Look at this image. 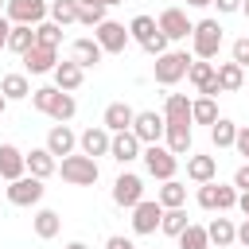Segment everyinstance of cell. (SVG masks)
<instances>
[{
  "mask_svg": "<svg viewBox=\"0 0 249 249\" xmlns=\"http://www.w3.org/2000/svg\"><path fill=\"white\" fill-rule=\"evenodd\" d=\"M132 132L140 136V144H160V140H163V132H167V121H163V113L144 109V113H136Z\"/></svg>",
  "mask_w": 249,
  "mask_h": 249,
  "instance_id": "7c38bea8",
  "label": "cell"
},
{
  "mask_svg": "<svg viewBox=\"0 0 249 249\" xmlns=\"http://www.w3.org/2000/svg\"><path fill=\"white\" fill-rule=\"evenodd\" d=\"M206 237H210V245H218V249H226V245H233L237 241V226L230 222V218H210V226H206Z\"/></svg>",
  "mask_w": 249,
  "mask_h": 249,
  "instance_id": "cb8c5ba5",
  "label": "cell"
},
{
  "mask_svg": "<svg viewBox=\"0 0 249 249\" xmlns=\"http://www.w3.org/2000/svg\"><path fill=\"white\" fill-rule=\"evenodd\" d=\"M101 54H105V51H101V43H97V39H74V47H70V58H74L82 70L97 66V62H101Z\"/></svg>",
  "mask_w": 249,
  "mask_h": 249,
  "instance_id": "ffe728a7",
  "label": "cell"
},
{
  "mask_svg": "<svg viewBox=\"0 0 249 249\" xmlns=\"http://www.w3.org/2000/svg\"><path fill=\"white\" fill-rule=\"evenodd\" d=\"M140 198H144V179H140V175H132V171H121V175H117V183H113V202L132 210Z\"/></svg>",
  "mask_w": 249,
  "mask_h": 249,
  "instance_id": "4fadbf2b",
  "label": "cell"
},
{
  "mask_svg": "<svg viewBox=\"0 0 249 249\" xmlns=\"http://www.w3.org/2000/svg\"><path fill=\"white\" fill-rule=\"evenodd\" d=\"M237 195H241V191H237L233 183H230V187H226V183H214V179H210V183H198V206H202V210L226 214V210L237 206Z\"/></svg>",
  "mask_w": 249,
  "mask_h": 249,
  "instance_id": "8992f818",
  "label": "cell"
},
{
  "mask_svg": "<svg viewBox=\"0 0 249 249\" xmlns=\"http://www.w3.org/2000/svg\"><path fill=\"white\" fill-rule=\"evenodd\" d=\"M163 121L195 124V121H191V101H187V93H167V101H163Z\"/></svg>",
  "mask_w": 249,
  "mask_h": 249,
  "instance_id": "83f0119b",
  "label": "cell"
},
{
  "mask_svg": "<svg viewBox=\"0 0 249 249\" xmlns=\"http://www.w3.org/2000/svg\"><path fill=\"white\" fill-rule=\"evenodd\" d=\"M156 198H160V206H163V210L183 206V202H187V187H183L179 179H163V187L156 191Z\"/></svg>",
  "mask_w": 249,
  "mask_h": 249,
  "instance_id": "4dcf8cb0",
  "label": "cell"
},
{
  "mask_svg": "<svg viewBox=\"0 0 249 249\" xmlns=\"http://www.w3.org/2000/svg\"><path fill=\"white\" fill-rule=\"evenodd\" d=\"M191 121H195V124H214V121H218L214 97H195V101H191Z\"/></svg>",
  "mask_w": 249,
  "mask_h": 249,
  "instance_id": "8d00e7d4",
  "label": "cell"
},
{
  "mask_svg": "<svg viewBox=\"0 0 249 249\" xmlns=\"http://www.w3.org/2000/svg\"><path fill=\"white\" fill-rule=\"evenodd\" d=\"M156 23H160V31H163L167 39H191V31H195V23L187 19L183 8H163Z\"/></svg>",
  "mask_w": 249,
  "mask_h": 249,
  "instance_id": "5bb4252c",
  "label": "cell"
},
{
  "mask_svg": "<svg viewBox=\"0 0 249 249\" xmlns=\"http://www.w3.org/2000/svg\"><path fill=\"white\" fill-rule=\"evenodd\" d=\"M54 51H58V47H43V43H35V47H31L27 54H19V58H23L27 74H54V66H58Z\"/></svg>",
  "mask_w": 249,
  "mask_h": 249,
  "instance_id": "2e32d148",
  "label": "cell"
},
{
  "mask_svg": "<svg viewBox=\"0 0 249 249\" xmlns=\"http://www.w3.org/2000/svg\"><path fill=\"white\" fill-rule=\"evenodd\" d=\"M35 43H43V47H58V43H62V23H54V19H51V23H47V19L35 23Z\"/></svg>",
  "mask_w": 249,
  "mask_h": 249,
  "instance_id": "f35d334b",
  "label": "cell"
},
{
  "mask_svg": "<svg viewBox=\"0 0 249 249\" xmlns=\"http://www.w3.org/2000/svg\"><path fill=\"white\" fill-rule=\"evenodd\" d=\"M82 4H101V0H82Z\"/></svg>",
  "mask_w": 249,
  "mask_h": 249,
  "instance_id": "11a10c76",
  "label": "cell"
},
{
  "mask_svg": "<svg viewBox=\"0 0 249 249\" xmlns=\"http://www.w3.org/2000/svg\"><path fill=\"white\" fill-rule=\"evenodd\" d=\"M4 105H8V97H4V93H0V113H4Z\"/></svg>",
  "mask_w": 249,
  "mask_h": 249,
  "instance_id": "f5cc1de1",
  "label": "cell"
},
{
  "mask_svg": "<svg viewBox=\"0 0 249 249\" xmlns=\"http://www.w3.org/2000/svg\"><path fill=\"white\" fill-rule=\"evenodd\" d=\"M78 144H82V152L86 156H109V144H113V132L105 128V124H89L82 136H78Z\"/></svg>",
  "mask_w": 249,
  "mask_h": 249,
  "instance_id": "e0dca14e",
  "label": "cell"
},
{
  "mask_svg": "<svg viewBox=\"0 0 249 249\" xmlns=\"http://www.w3.org/2000/svg\"><path fill=\"white\" fill-rule=\"evenodd\" d=\"M179 249H210L206 226H187V230L179 233Z\"/></svg>",
  "mask_w": 249,
  "mask_h": 249,
  "instance_id": "74e56055",
  "label": "cell"
},
{
  "mask_svg": "<svg viewBox=\"0 0 249 249\" xmlns=\"http://www.w3.org/2000/svg\"><path fill=\"white\" fill-rule=\"evenodd\" d=\"M163 140H167V148H171L175 156H187V152H191V124H183V121H167Z\"/></svg>",
  "mask_w": 249,
  "mask_h": 249,
  "instance_id": "d4e9b609",
  "label": "cell"
},
{
  "mask_svg": "<svg viewBox=\"0 0 249 249\" xmlns=\"http://www.w3.org/2000/svg\"><path fill=\"white\" fill-rule=\"evenodd\" d=\"M237 210L249 218V191H241V195H237Z\"/></svg>",
  "mask_w": 249,
  "mask_h": 249,
  "instance_id": "c3c4849f",
  "label": "cell"
},
{
  "mask_svg": "<svg viewBox=\"0 0 249 249\" xmlns=\"http://www.w3.org/2000/svg\"><path fill=\"white\" fill-rule=\"evenodd\" d=\"M58 171H62V179H66L70 187H93V183H97V175H101V171H97V160H93V156H86V152H82V156H74V152H70V156H62Z\"/></svg>",
  "mask_w": 249,
  "mask_h": 249,
  "instance_id": "7a4b0ae2",
  "label": "cell"
},
{
  "mask_svg": "<svg viewBox=\"0 0 249 249\" xmlns=\"http://www.w3.org/2000/svg\"><path fill=\"white\" fill-rule=\"evenodd\" d=\"M19 175H27V156H23L16 144H0V179L12 183V179H19Z\"/></svg>",
  "mask_w": 249,
  "mask_h": 249,
  "instance_id": "ac0fdd59",
  "label": "cell"
},
{
  "mask_svg": "<svg viewBox=\"0 0 249 249\" xmlns=\"http://www.w3.org/2000/svg\"><path fill=\"white\" fill-rule=\"evenodd\" d=\"M140 160H144V167H148V175L152 179H175V167H179V156L171 152V148H163V144H144V152H140Z\"/></svg>",
  "mask_w": 249,
  "mask_h": 249,
  "instance_id": "5b68a950",
  "label": "cell"
},
{
  "mask_svg": "<svg viewBox=\"0 0 249 249\" xmlns=\"http://www.w3.org/2000/svg\"><path fill=\"white\" fill-rule=\"evenodd\" d=\"M214 4H218V12H226V16H230V12H241V4H245V0H214Z\"/></svg>",
  "mask_w": 249,
  "mask_h": 249,
  "instance_id": "ee69618b",
  "label": "cell"
},
{
  "mask_svg": "<svg viewBox=\"0 0 249 249\" xmlns=\"http://www.w3.org/2000/svg\"><path fill=\"white\" fill-rule=\"evenodd\" d=\"M210 140H214V148H233V140H237V124H233L230 117H218V121L210 124Z\"/></svg>",
  "mask_w": 249,
  "mask_h": 249,
  "instance_id": "d6a6232c",
  "label": "cell"
},
{
  "mask_svg": "<svg viewBox=\"0 0 249 249\" xmlns=\"http://www.w3.org/2000/svg\"><path fill=\"white\" fill-rule=\"evenodd\" d=\"M128 35H132V43H140V47H144L148 39H156V35H160V23H156L152 16H136V19L128 23Z\"/></svg>",
  "mask_w": 249,
  "mask_h": 249,
  "instance_id": "836d02e7",
  "label": "cell"
},
{
  "mask_svg": "<svg viewBox=\"0 0 249 249\" xmlns=\"http://www.w3.org/2000/svg\"><path fill=\"white\" fill-rule=\"evenodd\" d=\"M237 241H241V245H245V249H249V218H245V222H241V226H237Z\"/></svg>",
  "mask_w": 249,
  "mask_h": 249,
  "instance_id": "7dc6e473",
  "label": "cell"
},
{
  "mask_svg": "<svg viewBox=\"0 0 249 249\" xmlns=\"http://www.w3.org/2000/svg\"><path fill=\"white\" fill-rule=\"evenodd\" d=\"M191 8H206V4H214V0H187Z\"/></svg>",
  "mask_w": 249,
  "mask_h": 249,
  "instance_id": "681fc988",
  "label": "cell"
},
{
  "mask_svg": "<svg viewBox=\"0 0 249 249\" xmlns=\"http://www.w3.org/2000/svg\"><path fill=\"white\" fill-rule=\"evenodd\" d=\"M31 226H35V237L51 241V237L62 230V218H58V210H39V214L31 218Z\"/></svg>",
  "mask_w": 249,
  "mask_h": 249,
  "instance_id": "1f68e13d",
  "label": "cell"
},
{
  "mask_svg": "<svg viewBox=\"0 0 249 249\" xmlns=\"http://www.w3.org/2000/svg\"><path fill=\"white\" fill-rule=\"evenodd\" d=\"M187 82L198 89V97H218L222 86H218V66L210 58H195L191 70H187Z\"/></svg>",
  "mask_w": 249,
  "mask_h": 249,
  "instance_id": "ba28073f",
  "label": "cell"
},
{
  "mask_svg": "<svg viewBox=\"0 0 249 249\" xmlns=\"http://www.w3.org/2000/svg\"><path fill=\"white\" fill-rule=\"evenodd\" d=\"M233 187H237V191H249V163H241V167L233 171Z\"/></svg>",
  "mask_w": 249,
  "mask_h": 249,
  "instance_id": "7bdbcfd3",
  "label": "cell"
},
{
  "mask_svg": "<svg viewBox=\"0 0 249 249\" xmlns=\"http://www.w3.org/2000/svg\"><path fill=\"white\" fill-rule=\"evenodd\" d=\"M101 4H105V8H113V4H124V0H101Z\"/></svg>",
  "mask_w": 249,
  "mask_h": 249,
  "instance_id": "816d5d0a",
  "label": "cell"
},
{
  "mask_svg": "<svg viewBox=\"0 0 249 249\" xmlns=\"http://www.w3.org/2000/svg\"><path fill=\"white\" fill-rule=\"evenodd\" d=\"M66 249H89V245H86V241H70Z\"/></svg>",
  "mask_w": 249,
  "mask_h": 249,
  "instance_id": "f907efd6",
  "label": "cell"
},
{
  "mask_svg": "<svg viewBox=\"0 0 249 249\" xmlns=\"http://www.w3.org/2000/svg\"><path fill=\"white\" fill-rule=\"evenodd\" d=\"M47 12H51L47 0H8V8H4V16H8L12 23H31V27L43 23Z\"/></svg>",
  "mask_w": 249,
  "mask_h": 249,
  "instance_id": "8fae6325",
  "label": "cell"
},
{
  "mask_svg": "<svg viewBox=\"0 0 249 249\" xmlns=\"http://www.w3.org/2000/svg\"><path fill=\"white\" fill-rule=\"evenodd\" d=\"M78 23H86V27H97V23H105V4H82V12H78Z\"/></svg>",
  "mask_w": 249,
  "mask_h": 249,
  "instance_id": "ab89813d",
  "label": "cell"
},
{
  "mask_svg": "<svg viewBox=\"0 0 249 249\" xmlns=\"http://www.w3.org/2000/svg\"><path fill=\"white\" fill-rule=\"evenodd\" d=\"M31 105H35L39 113L54 117L58 124H66V121L78 113V101H74V93L58 89V86H43V89H31Z\"/></svg>",
  "mask_w": 249,
  "mask_h": 249,
  "instance_id": "6da1fadb",
  "label": "cell"
},
{
  "mask_svg": "<svg viewBox=\"0 0 249 249\" xmlns=\"http://www.w3.org/2000/svg\"><path fill=\"white\" fill-rule=\"evenodd\" d=\"M140 136L132 132V128H124V132H113V144H109V156L117 160V163H132V160H140Z\"/></svg>",
  "mask_w": 249,
  "mask_h": 249,
  "instance_id": "9a60e30c",
  "label": "cell"
},
{
  "mask_svg": "<svg viewBox=\"0 0 249 249\" xmlns=\"http://www.w3.org/2000/svg\"><path fill=\"white\" fill-rule=\"evenodd\" d=\"M54 171H58V160L51 156V148H47V144L27 152V175H39V179H47V175H54Z\"/></svg>",
  "mask_w": 249,
  "mask_h": 249,
  "instance_id": "44dd1931",
  "label": "cell"
},
{
  "mask_svg": "<svg viewBox=\"0 0 249 249\" xmlns=\"http://www.w3.org/2000/svg\"><path fill=\"white\" fill-rule=\"evenodd\" d=\"M105 249H136V245H132L128 237H109V241H105Z\"/></svg>",
  "mask_w": 249,
  "mask_h": 249,
  "instance_id": "f6af8a7d",
  "label": "cell"
},
{
  "mask_svg": "<svg viewBox=\"0 0 249 249\" xmlns=\"http://www.w3.org/2000/svg\"><path fill=\"white\" fill-rule=\"evenodd\" d=\"M218 86H222V93H237V89L245 86V66H237L233 58L222 62V66H218Z\"/></svg>",
  "mask_w": 249,
  "mask_h": 249,
  "instance_id": "4316f807",
  "label": "cell"
},
{
  "mask_svg": "<svg viewBox=\"0 0 249 249\" xmlns=\"http://www.w3.org/2000/svg\"><path fill=\"white\" fill-rule=\"evenodd\" d=\"M4 8H8V4H4V0H0V16H4Z\"/></svg>",
  "mask_w": 249,
  "mask_h": 249,
  "instance_id": "9f6ffc18",
  "label": "cell"
},
{
  "mask_svg": "<svg viewBox=\"0 0 249 249\" xmlns=\"http://www.w3.org/2000/svg\"><path fill=\"white\" fill-rule=\"evenodd\" d=\"M191 51L195 58H214L222 51V23L218 19H198L191 31Z\"/></svg>",
  "mask_w": 249,
  "mask_h": 249,
  "instance_id": "3957f363",
  "label": "cell"
},
{
  "mask_svg": "<svg viewBox=\"0 0 249 249\" xmlns=\"http://www.w3.org/2000/svg\"><path fill=\"white\" fill-rule=\"evenodd\" d=\"M0 93H4L8 101H23V97H31L27 74H4V78H0Z\"/></svg>",
  "mask_w": 249,
  "mask_h": 249,
  "instance_id": "f546056e",
  "label": "cell"
},
{
  "mask_svg": "<svg viewBox=\"0 0 249 249\" xmlns=\"http://www.w3.org/2000/svg\"><path fill=\"white\" fill-rule=\"evenodd\" d=\"M245 82H249V70H245Z\"/></svg>",
  "mask_w": 249,
  "mask_h": 249,
  "instance_id": "6f0895ef",
  "label": "cell"
},
{
  "mask_svg": "<svg viewBox=\"0 0 249 249\" xmlns=\"http://www.w3.org/2000/svg\"><path fill=\"white\" fill-rule=\"evenodd\" d=\"M43 179L39 175H19V179H12L8 187H4V195H8V202L12 206H39L43 202Z\"/></svg>",
  "mask_w": 249,
  "mask_h": 249,
  "instance_id": "52a82bcc",
  "label": "cell"
},
{
  "mask_svg": "<svg viewBox=\"0 0 249 249\" xmlns=\"http://www.w3.org/2000/svg\"><path fill=\"white\" fill-rule=\"evenodd\" d=\"M233 148H237V152L249 160V124H241V128H237V140H233Z\"/></svg>",
  "mask_w": 249,
  "mask_h": 249,
  "instance_id": "b9f144b4",
  "label": "cell"
},
{
  "mask_svg": "<svg viewBox=\"0 0 249 249\" xmlns=\"http://www.w3.org/2000/svg\"><path fill=\"white\" fill-rule=\"evenodd\" d=\"M78 12H82V0H51V19L54 23H78Z\"/></svg>",
  "mask_w": 249,
  "mask_h": 249,
  "instance_id": "d590c367",
  "label": "cell"
},
{
  "mask_svg": "<svg viewBox=\"0 0 249 249\" xmlns=\"http://www.w3.org/2000/svg\"><path fill=\"white\" fill-rule=\"evenodd\" d=\"M8 35H12V19L0 16V47H8Z\"/></svg>",
  "mask_w": 249,
  "mask_h": 249,
  "instance_id": "bcb514c9",
  "label": "cell"
},
{
  "mask_svg": "<svg viewBox=\"0 0 249 249\" xmlns=\"http://www.w3.org/2000/svg\"><path fill=\"white\" fill-rule=\"evenodd\" d=\"M31 47H35V27H31V23H12L8 51H16V54H27Z\"/></svg>",
  "mask_w": 249,
  "mask_h": 249,
  "instance_id": "f1b7e54d",
  "label": "cell"
},
{
  "mask_svg": "<svg viewBox=\"0 0 249 249\" xmlns=\"http://www.w3.org/2000/svg\"><path fill=\"white\" fill-rule=\"evenodd\" d=\"M191 54L187 51H163V54H156V82L160 86H175L179 78H187V70H191Z\"/></svg>",
  "mask_w": 249,
  "mask_h": 249,
  "instance_id": "277c9868",
  "label": "cell"
},
{
  "mask_svg": "<svg viewBox=\"0 0 249 249\" xmlns=\"http://www.w3.org/2000/svg\"><path fill=\"white\" fill-rule=\"evenodd\" d=\"M230 54H233V62H237V66H245V70H249V39H233Z\"/></svg>",
  "mask_w": 249,
  "mask_h": 249,
  "instance_id": "60d3db41",
  "label": "cell"
},
{
  "mask_svg": "<svg viewBox=\"0 0 249 249\" xmlns=\"http://www.w3.org/2000/svg\"><path fill=\"white\" fill-rule=\"evenodd\" d=\"M74 144H78V136L66 128V124H54L51 132H47V148H51V156L58 160V156H70L74 152Z\"/></svg>",
  "mask_w": 249,
  "mask_h": 249,
  "instance_id": "484cf974",
  "label": "cell"
},
{
  "mask_svg": "<svg viewBox=\"0 0 249 249\" xmlns=\"http://www.w3.org/2000/svg\"><path fill=\"white\" fill-rule=\"evenodd\" d=\"M93 39L101 43V51H105V54H121V51H124V47L132 43L128 27H124V23H117V19H105V23H97Z\"/></svg>",
  "mask_w": 249,
  "mask_h": 249,
  "instance_id": "30bf717a",
  "label": "cell"
},
{
  "mask_svg": "<svg viewBox=\"0 0 249 249\" xmlns=\"http://www.w3.org/2000/svg\"><path fill=\"white\" fill-rule=\"evenodd\" d=\"M160 222H163V206H160V198H140L136 206H132V233H156L160 230Z\"/></svg>",
  "mask_w": 249,
  "mask_h": 249,
  "instance_id": "9c48e42d",
  "label": "cell"
},
{
  "mask_svg": "<svg viewBox=\"0 0 249 249\" xmlns=\"http://www.w3.org/2000/svg\"><path fill=\"white\" fill-rule=\"evenodd\" d=\"M241 12H245V16H249V0H245V4H241Z\"/></svg>",
  "mask_w": 249,
  "mask_h": 249,
  "instance_id": "db71d44e",
  "label": "cell"
},
{
  "mask_svg": "<svg viewBox=\"0 0 249 249\" xmlns=\"http://www.w3.org/2000/svg\"><path fill=\"white\" fill-rule=\"evenodd\" d=\"M132 121H136V109H132V105H124V101H113V105H105V117H101V124H105L109 132H124V128H132Z\"/></svg>",
  "mask_w": 249,
  "mask_h": 249,
  "instance_id": "d6986e66",
  "label": "cell"
},
{
  "mask_svg": "<svg viewBox=\"0 0 249 249\" xmlns=\"http://www.w3.org/2000/svg\"><path fill=\"white\" fill-rule=\"evenodd\" d=\"M218 175V160L214 156H187V179L191 183H210Z\"/></svg>",
  "mask_w": 249,
  "mask_h": 249,
  "instance_id": "603a6c76",
  "label": "cell"
},
{
  "mask_svg": "<svg viewBox=\"0 0 249 249\" xmlns=\"http://www.w3.org/2000/svg\"><path fill=\"white\" fill-rule=\"evenodd\" d=\"M187 226H191V218H187V210H183V206H171V210H163V222H160V230H163L167 237H179Z\"/></svg>",
  "mask_w": 249,
  "mask_h": 249,
  "instance_id": "e575fe53",
  "label": "cell"
},
{
  "mask_svg": "<svg viewBox=\"0 0 249 249\" xmlns=\"http://www.w3.org/2000/svg\"><path fill=\"white\" fill-rule=\"evenodd\" d=\"M82 78H86V70H82L74 58H66V62H58V66H54V86H58V89H66V93H74V89L82 86Z\"/></svg>",
  "mask_w": 249,
  "mask_h": 249,
  "instance_id": "7402d4cb",
  "label": "cell"
}]
</instances>
